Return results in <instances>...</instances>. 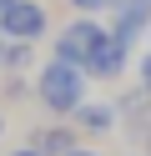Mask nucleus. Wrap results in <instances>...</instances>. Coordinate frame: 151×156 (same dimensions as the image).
<instances>
[{"mask_svg":"<svg viewBox=\"0 0 151 156\" xmlns=\"http://www.w3.org/2000/svg\"><path fill=\"white\" fill-rule=\"evenodd\" d=\"M86 86H91L86 66H70V61H60V55H50L35 71V101L50 111V121H70V116L86 106Z\"/></svg>","mask_w":151,"mask_h":156,"instance_id":"obj_1","label":"nucleus"},{"mask_svg":"<svg viewBox=\"0 0 151 156\" xmlns=\"http://www.w3.org/2000/svg\"><path fill=\"white\" fill-rule=\"evenodd\" d=\"M106 35H111V25H101L96 15H76L70 25L56 30V51L50 55H60V61H70V66H91V55L106 45Z\"/></svg>","mask_w":151,"mask_h":156,"instance_id":"obj_2","label":"nucleus"},{"mask_svg":"<svg viewBox=\"0 0 151 156\" xmlns=\"http://www.w3.org/2000/svg\"><path fill=\"white\" fill-rule=\"evenodd\" d=\"M45 30H50V10L40 0H20V5H10V10L0 15V35H5V41L35 45V41H45Z\"/></svg>","mask_w":151,"mask_h":156,"instance_id":"obj_3","label":"nucleus"},{"mask_svg":"<svg viewBox=\"0 0 151 156\" xmlns=\"http://www.w3.org/2000/svg\"><path fill=\"white\" fill-rule=\"evenodd\" d=\"M111 35L136 51V41L151 35V0H121L116 10H111Z\"/></svg>","mask_w":151,"mask_h":156,"instance_id":"obj_4","label":"nucleus"},{"mask_svg":"<svg viewBox=\"0 0 151 156\" xmlns=\"http://www.w3.org/2000/svg\"><path fill=\"white\" fill-rule=\"evenodd\" d=\"M126 71H131V45H121L116 35H106V45L91 55L86 76H91V81H121Z\"/></svg>","mask_w":151,"mask_h":156,"instance_id":"obj_5","label":"nucleus"},{"mask_svg":"<svg viewBox=\"0 0 151 156\" xmlns=\"http://www.w3.org/2000/svg\"><path fill=\"white\" fill-rule=\"evenodd\" d=\"M30 146L40 156H70V151H81V131H76V121H50L30 136Z\"/></svg>","mask_w":151,"mask_h":156,"instance_id":"obj_6","label":"nucleus"},{"mask_svg":"<svg viewBox=\"0 0 151 156\" xmlns=\"http://www.w3.org/2000/svg\"><path fill=\"white\" fill-rule=\"evenodd\" d=\"M70 121H76L81 136H111V131L121 126V116H116V101H86Z\"/></svg>","mask_w":151,"mask_h":156,"instance_id":"obj_7","label":"nucleus"},{"mask_svg":"<svg viewBox=\"0 0 151 156\" xmlns=\"http://www.w3.org/2000/svg\"><path fill=\"white\" fill-rule=\"evenodd\" d=\"M30 61H35V45H25V41H5V61H0V71H5V76L30 71Z\"/></svg>","mask_w":151,"mask_h":156,"instance_id":"obj_8","label":"nucleus"},{"mask_svg":"<svg viewBox=\"0 0 151 156\" xmlns=\"http://www.w3.org/2000/svg\"><path fill=\"white\" fill-rule=\"evenodd\" d=\"M116 5H121V0H70V10H76V15H96V20L111 15Z\"/></svg>","mask_w":151,"mask_h":156,"instance_id":"obj_9","label":"nucleus"},{"mask_svg":"<svg viewBox=\"0 0 151 156\" xmlns=\"http://www.w3.org/2000/svg\"><path fill=\"white\" fill-rule=\"evenodd\" d=\"M136 86L151 96V51H146V55H136Z\"/></svg>","mask_w":151,"mask_h":156,"instance_id":"obj_10","label":"nucleus"},{"mask_svg":"<svg viewBox=\"0 0 151 156\" xmlns=\"http://www.w3.org/2000/svg\"><path fill=\"white\" fill-rule=\"evenodd\" d=\"M70 156H106V151H91V146H81V151H70Z\"/></svg>","mask_w":151,"mask_h":156,"instance_id":"obj_11","label":"nucleus"},{"mask_svg":"<svg viewBox=\"0 0 151 156\" xmlns=\"http://www.w3.org/2000/svg\"><path fill=\"white\" fill-rule=\"evenodd\" d=\"M5 156H40V151H35V146H25V151H5Z\"/></svg>","mask_w":151,"mask_h":156,"instance_id":"obj_12","label":"nucleus"},{"mask_svg":"<svg viewBox=\"0 0 151 156\" xmlns=\"http://www.w3.org/2000/svg\"><path fill=\"white\" fill-rule=\"evenodd\" d=\"M10 5H20V0H0V15H5V10H10Z\"/></svg>","mask_w":151,"mask_h":156,"instance_id":"obj_13","label":"nucleus"},{"mask_svg":"<svg viewBox=\"0 0 151 156\" xmlns=\"http://www.w3.org/2000/svg\"><path fill=\"white\" fill-rule=\"evenodd\" d=\"M141 156H151V136H146V141H141Z\"/></svg>","mask_w":151,"mask_h":156,"instance_id":"obj_14","label":"nucleus"},{"mask_svg":"<svg viewBox=\"0 0 151 156\" xmlns=\"http://www.w3.org/2000/svg\"><path fill=\"white\" fill-rule=\"evenodd\" d=\"M0 61H5V35H0Z\"/></svg>","mask_w":151,"mask_h":156,"instance_id":"obj_15","label":"nucleus"},{"mask_svg":"<svg viewBox=\"0 0 151 156\" xmlns=\"http://www.w3.org/2000/svg\"><path fill=\"white\" fill-rule=\"evenodd\" d=\"M0 136H5V116H0Z\"/></svg>","mask_w":151,"mask_h":156,"instance_id":"obj_16","label":"nucleus"},{"mask_svg":"<svg viewBox=\"0 0 151 156\" xmlns=\"http://www.w3.org/2000/svg\"><path fill=\"white\" fill-rule=\"evenodd\" d=\"M131 156H141V151H131Z\"/></svg>","mask_w":151,"mask_h":156,"instance_id":"obj_17","label":"nucleus"}]
</instances>
